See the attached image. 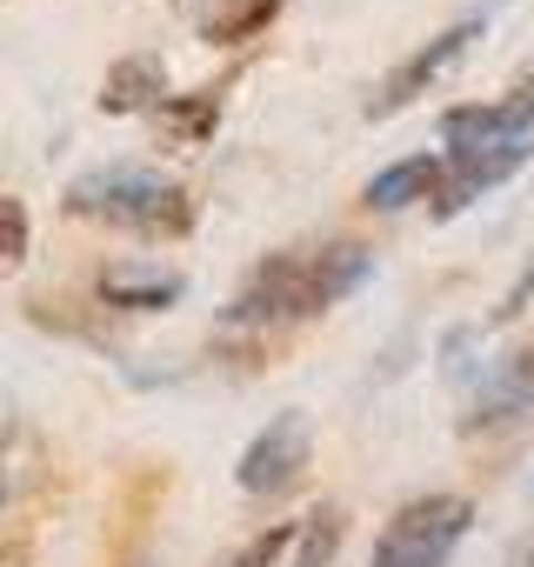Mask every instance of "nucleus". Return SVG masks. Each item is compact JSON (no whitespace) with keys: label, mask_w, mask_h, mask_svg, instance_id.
<instances>
[{"label":"nucleus","mask_w":534,"mask_h":567,"mask_svg":"<svg viewBox=\"0 0 534 567\" xmlns=\"http://www.w3.org/2000/svg\"><path fill=\"white\" fill-rule=\"evenodd\" d=\"M368 274H374V254L361 240H335V247H315V254H275L267 267H254V280L240 288V301L227 308V321L234 328L308 321V315L348 301Z\"/></svg>","instance_id":"1"},{"label":"nucleus","mask_w":534,"mask_h":567,"mask_svg":"<svg viewBox=\"0 0 534 567\" xmlns=\"http://www.w3.org/2000/svg\"><path fill=\"white\" fill-rule=\"evenodd\" d=\"M68 214L134 227V234H181L187 227V194L167 174L127 161V167H94V174L68 181Z\"/></svg>","instance_id":"2"},{"label":"nucleus","mask_w":534,"mask_h":567,"mask_svg":"<svg viewBox=\"0 0 534 567\" xmlns=\"http://www.w3.org/2000/svg\"><path fill=\"white\" fill-rule=\"evenodd\" d=\"M468 527H474V501H461V494H421V501H408L381 527L368 567H448V554L461 547Z\"/></svg>","instance_id":"3"},{"label":"nucleus","mask_w":534,"mask_h":567,"mask_svg":"<svg viewBox=\"0 0 534 567\" xmlns=\"http://www.w3.org/2000/svg\"><path fill=\"white\" fill-rule=\"evenodd\" d=\"M527 134H534V81L514 87L507 101H487V107H448V121H441L448 161L494 154V147H527Z\"/></svg>","instance_id":"4"},{"label":"nucleus","mask_w":534,"mask_h":567,"mask_svg":"<svg viewBox=\"0 0 534 567\" xmlns=\"http://www.w3.org/2000/svg\"><path fill=\"white\" fill-rule=\"evenodd\" d=\"M308 447H315L308 414H281V421H267V427L240 447V467H234L240 494H281V487H295V481H301V467H308Z\"/></svg>","instance_id":"5"},{"label":"nucleus","mask_w":534,"mask_h":567,"mask_svg":"<svg viewBox=\"0 0 534 567\" xmlns=\"http://www.w3.org/2000/svg\"><path fill=\"white\" fill-rule=\"evenodd\" d=\"M521 414H534V348L494 361V374H487V388L474 394V414H468L461 427H468V434H487V427L521 421Z\"/></svg>","instance_id":"6"},{"label":"nucleus","mask_w":534,"mask_h":567,"mask_svg":"<svg viewBox=\"0 0 534 567\" xmlns=\"http://www.w3.org/2000/svg\"><path fill=\"white\" fill-rule=\"evenodd\" d=\"M474 34H481V14H474V21H461V28H448V34H434V41H428L401 74H388V87L374 94V114H394V107H408L428 81H441V74L468 54V41H474Z\"/></svg>","instance_id":"7"},{"label":"nucleus","mask_w":534,"mask_h":567,"mask_svg":"<svg viewBox=\"0 0 534 567\" xmlns=\"http://www.w3.org/2000/svg\"><path fill=\"white\" fill-rule=\"evenodd\" d=\"M101 301L107 308H134V315H154V308H174L187 280L167 274V267H141V260H121V267H101Z\"/></svg>","instance_id":"8"},{"label":"nucleus","mask_w":534,"mask_h":567,"mask_svg":"<svg viewBox=\"0 0 534 567\" xmlns=\"http://www.w3.org/2000/svg\"><path fill=\"white\" fill-rule=\"evenodd\" d=\"M434 187H441V154H408V161H394V167H381L374 181H368V207L374 214H394V207H414V200H434Z\"/></svg>","instance_id":"9"},{"label":"nucleus","mask_w":534,"mask_h":567,"mask_svg":"<svg viewBox=\"0 0 534 567\" xmlns=\"http://www.w3.org/2000/svg\"><path fill=\"white\" fill-rule=\"evenodd\" d=\"M167 94V74H161V61H147V54H127L107 81H101V114H141V107H154Z\"/></svg>","instance_id":"10"},{"label":"nucleus","mask_w":534,"mask_h":567,"mask_svg":"<svg viewBox=\"0 0 534 567\" xmlns=\"http://www.w3.org/2000/svg\"><path fill=\"white\" fill-rule=\"evenodd\" d=\"M281 14V0H234V8H220L207 28H201V41H214V48H227V41H247V34H260L267 21Z\"/></svg>","instance_id":"11"},{"label":"nucleus","mask_w":534,"mask_h":567,"mask_svg":"<svg viewBox=\"0 0 534 567\" xmlns=\"http://www.w3.org/2000/svg\"><path fill=\"white\" fill-rule=\"evenodd\" d=\"M335 547H341V514H335V507H315V514L301 520L295 567H328V560H335Z\"/></svg>","instance_id":"12"},{"label":"nucleus","mask_w":534,"mask_h":567,"mask_svg":"<svg viewBox=\"0 0 534 567\" xmlns=\"http://www.w3.org/2000/svg\"><path fill=\"white\" fill-rule=\"evenodd\" d=\"M28 207L21 200H0V274H8V267H21L28 260Z\"/></svg>","instance_id":"13"},{"label":"nucleus","mask_w":534,"mask_h":567,"mask_svg":"<svg viewBox=\"0 0 534 567\" xmlns=\"http://www.w3.org/2000/svg\"><path fill=\"white\" fill-rule=\"evenodd\" d=\"M295 540H301V527H267V534H260V540H247V547H240L227 567H275V560H281Z\"/></svg>","instance_id":"14"},{"label":"nucleus","mask_w":534,"mask_h":567,"mask_svg":"<svg viewBox=\"0 0 534 567\" xmlns=\"http://www.w3.org/2000/svg\"><path fill=\"white\" fill-rule=\"evenodd\" d=\"M0 567H21V547H8V540H0Z\"/></svg>","instance_id":"15"},{"label":"nucleus","mask_w":534,"mask_h":567,"mask_svg":"<svg viewBox=\"0 0 534 567\" xmlns=\"http://www.w3.org/2000/svg\"><path fill=\"white\" fill-rule=\"evenodd\" d=\"M507 567H534V540H527V547H521V554H514Z\"/></svg>","instance_id":"16"}]
</instances>
